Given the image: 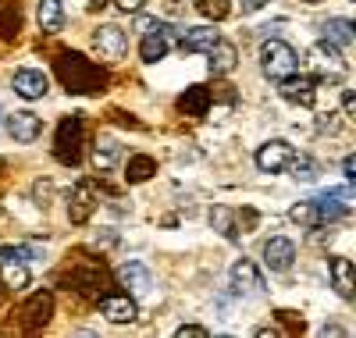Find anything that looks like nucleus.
I'll use <instances>...</instances> for the list:
<instances>
[{
    "label": "nucleus",
    "mask_w": 356,
    "mask_h": 338,
    "mask_svg": "<svg viewBox=\"0 0 356 338\" xmlns=\"http://www.w3.org/2000/svg\"><path fill=\"white\" fill-rule=\"evenodd\" d=\"M278 93L289 100V104H300V107H314L317 104V82L300 75V72H292L289 79L278 82Z\"/></svg>",
    "instance_id": "8"
},
{
    "label": "nucleus",
    "mask_w": 356,
    "mask_h": 338,
    "mask_svg": "<svg viewBox=\"0 0 356 338\" xmlns=\"http://www.w3.org/2000/svg\"><path fill=\"white\" fill-rule=\"evenodd\" d=\"M114 4L122 8L125 15H136V11H143V4H146V0H114Z\"/></svg>",
    "instance_id": "34"
},
{
    "label": "nucleus",
    "mask_w": 356,
    "mask_h": 338,
    "mask_svg": "<svg viewBox=\"0 0 356 338\" xmlns=\"http://www.w3.org/2000/svg\"><path fill=\"white\" fill-rule=\"evenodd\" d=\"M4 125H8V132H11L15 143H36L40 132H43V121H40L33 111H15V114H8Z\"/></svg>",
    "instance_id": "14"
},
{
    "label": "nucleus",
    "mask_w": 356,
    "mask_h": 338,
    "mask_svg": "<svg viewBox=\"0 0 356 338\" xmlns=\"http://www.w3.org/2000/svg\"><path fill=\"white\" fill-rule=\"evenodd\" d=\"M57 72H61V79L68 82V89H75V93H100V86H104V72L93 61H86L82 54H61Z\"/></svg>",
    "instance_id": "2"
},
{
    "label": "nucleus",
    "mask_w": 356,
    "mask_h": 338,
    "mask_svg": "<svg viewBox=\"0 0 356 338\" xmlns=\"http://www.w3.org/2000/svg\"><path fill=\"white\" fill-rule=\"evenodd\" d=\"M118 157H122V150H118V143H114L111 136H100V139L93 143V168H97L100 175L114 171Z\"/></svg>",
    "instance_id": "21"
},
{
    "label": "nucleus",
    "mask_w": 356,
    "mask_h": 338,
    "mask_svg": "<svg viewBox=\"0 0 356 338\" xmlns=\"http://www.w3.org/2000/svg\"><path fill=\"white\" fill-rule=\"evenodd\" d=\"M289 218L300 225V228H317V225H321V221H317V207H314V200L296 203V207L289 210Z\"/></svg>",
    "instance_id": "28"
},
{
    "label": "nucleus",
    "mask_w": 356,
    "mask_h": 338,
    "mask_svg": "<svg viewBox=\"0 0 356 338\" xmlns=\"http://www.w3.org/2000/svg\"><path fill=\"white\" fill-rule=\"evenodd\" d=\"M175 335H178V338H207L211 331H207L203 324H182V328H178Z\"/></svg>",
    "instance_id": "32"
},
{
    "label": "nucleus",
    "mask_w": 356,
    "mask_h": 338,
    "mask_svg": "<svg viewBox=\"0 0 356 338\" xmlns=\"http://www.w3.org/2000/svg\"><path fill=\"white\" fill-rule=\"evenodd\" d=\"M218 40H221V33L214 25H196V29H189V33H182V50L186 54H207Z\"/></svg>",
    "instance_id": "18"
},
{
    "label": "nucleus",
    "mask_w": 356,
    "mask_h": 338,
    "mask_svg": "<svg viewBox=\"0 0 356 338\" xmlns=\"http://www.w3.org/2000/svg\"><path fill=\"white\" fill-rule=\"evenodd\" d=\"M0 282H4L8 289H25L29 285L25 260H0Z\"/></svg>",
    "instance_id": "24"
},
{
    "label": "nucleus",
    "mask_w": 356,
    "mask_h": 338,
    "mask_svg": "<svg viewBox=\"0 0 356 338\" xmlns=\"http://www.w3.org/2000/svg\"><path fill=\"white\" fill-rule=\"evenodd\" d=\"M235 61H239V50H235V43H228V40H218L211 50H207V68H211V75H228L235 68Z\"/></svg>",
    "instance_id": "16"
},
{
    "label": "nucleus",
    "mask_w": 356,
    "mask_h": 338,
    "mask_svg": "<svg viewBox=\"0 0 356 338\" xmlns=\"http://www.w3.org/2000/svg\"><path fill=\"white\" fill-rule=\"evenodd\" d=\"M232 289L239 292V296H250V299H257V296H264V274H260V267L253 264V260H235L232 264Z\"/></svg>",
    "instance_id": "7"
},
{
    "label": "nucleus",
    "mask_w": 356,
    "mask_h": 338,
    "mask_svg": "<svg viewBox=\"0 0 356 338\" xmlns=\"http://www.w3.org/2000/svg\"><path fill=\"white\" fill-rule=\"evenodd\" d=\"M93 43H97L100 61H107V65L122 61L125 50H129V36H125V29H118V25H100L93 33Z\"/></svg>",
    "instance_id": "6"
},
{
    "label": "nucleus",
    "mask_w": 356,
    "mask_h": 338,
    "mask_svg": "<svg viewBox=\"0 0 356 338\" xmlns=\"http://www.w3.org/2000/svg\"><path fill=\"white\" fill-rule=\"evenodd\" d=\"M207 100H211V97H207V89L203 86H193L189 93L178 100V107H182L186 114H193V118H203L207 114Z\"/></svg>",
    "instance_id": "27"
},
{
    "label": "nucleus",
    "mask_w": 356,
    "mask_h": 338,
    "mask_svg": "<svg viewBox=\"0 0 356 338\" xmlns=\"http://www.w3.org/2000/svg\"><path fill=\"white\" fill-rule=\"evenodd\" d=\"M93 210H97L93 186H89V182H79V186H75V196H72V207H68V218H72L75 225H86Z\"/></svg>",
    "instance_id": "17"
},
{
    "label": "nucleus",
    "mask_w": 356,
    "mask_h": 338,
    "mask_svg": "<svg viewBox=\"0 0 356 338\" xmlns=\"http://www.w3.org/2000/svg\"><path fill=\"white\" fill-rule=\"evenodd\" d=\"M328 271H332V282H335L339 296H342V299H353V292H356V278H353V264H349L346 257H332Z\"/></svg>",
    "instance_id": "20"
},
{
    "label": "nucleus",
    "mask_w": 356,
    "mask_h": 338,
    "mask_svg": "<svg viewBox=\"0 0 356 338\" xmlns=\"http://www.w3.org/2000/svg\"><path fill=\"white\" fill-rule=\"evenodd\" d=\"M260 72L271 79V82H282L289 79L292 72H300V54L292 50V43L271 36L260 43Z\"/></svg>",
    "instance_id": "1"
},
{
    "label": "nucleus",
    "mask_w": 356,
    "mask_h": 338,
    "mask_svg": "<svg viewBox=\"0 0 356 338\" xmlns=\"http://www.w3.org/2000/svg\"><path fill=\"white\" fill-rule=\"evenodd\" d=\"M239 4H243V11H246V15H253V11L267 8V4H271V0H239Z\"/></svg>",
    "instance_id": "36"
},
{
    "label": "nucleus",
    "mask_w": 356,
    "mask_h": 338,
    "mask_svg": "<svg viewBox=\"0 0 356 338\" xmlns=\"http://www.w3.org/2000/svg\"><path fill=\"white\" fill-rule=\"evenodd\" d=\"M296 260V242L285 239V235H275V239H267L264 242V267L267 271H289Z\"/></svg>",
    "instance_id": "12"
},
{
    "label": "nucleus",
    "mask_w": 356,
    "mask_h": 338,
    "mask_svg": "<svg viewBox=\"0 0 356 338\" xmlns=\"http://www.w3.org/2000/svg\"><path fill=\"white\" fill-rule=\"evenodd\" d=\"M310 65L324 75V79H339V75H346V57H342V50L335 47V43H328V40H317L314 47H310Z\"/></svg>",
    "instance_id": "5"
},
{
    "label": "nucleus",
    "mask_w": 356,
    "mask_h": 338,
    "mask_svg": "<svg viewBox=\"0 0 356 338\" xmlns=\"http://www.w3.org/2000/svg\"><path fill=\"white\" fill-rule=\"evenodd\" d=\"M342 175H346V182H356V157H353V153L342 161Z\"/></svg>",
    "instance_id": "35"
},
{
    "label": "nucleus",
    "mask_w": 356,
    "mask_h": 338,
    "mask_svg": "<svg viewBox=\"0 0 356 338\" xmlns=\"http://www.w3.org/2000/svg\"><path fill=\"white\" fill-rule=\"evenodd\" d=\"M303 4H324V0H303Z\"/></svg>",
    "instance_id": "39"
},
{
    "label": "nucleus",
    "mask_w": 356,
    "mask_h": 338,
    "mask_svg": "<svg viewBox=\"0 0 356 338\" xmlns=\"http://www.w3.org/2000/svg\"><path fill=\"white\" fill-rule=\"evenodd\" d=\"M321 335H342V328H339V324H324Z\"/></svg>",
    "instance_id": "37"
},
{
    "label": "nucleus",
    "mask_w": 356,
    "mask_h": 338,
    "mask_svg": "<svg viewBox=\"0 0 356 338\" xmlns=\"http://www.w3.org/2000/svg\"><path fill=\"white\" fill-rule=\"evenodd\" d=\"M36 22H40V29H43L47 36L61 33V25H65V4H61V0H40Z\"/></svg>",
    "instance_id": "19"
},
{
    "label": "nucleus",
    "mask_w": 356,
    "mask_h": 338,
    "mask_svg": "<svg viewBox=\"0 0 356 338\" xmlns=\"http://www.w3.org/2000/svg\"><path fill=\"white\" fill-rule=\"evenodd\" d=\"M118 282L129 289V296L136 303H146V299L157 296V278L150 274V267L139 264V260H125L122 267H118Z\"/></svg>",
    "instance_id": "4"
},
{
    "label": "nucleus",
    "mask_w": 356,
    "mask_h": 338,
    "mask_svg": "<svg viewBox=\"0 0 356 338\" xmlns=\"http://www.w3.org/2000/svg\"><path fill=\"white\" fill-rule=\"evenodd\" d=\"M193 4L203 18H214V22H221L228 15V0H193Z\"/></svg>",
    "instance_id": "29"
},
{
    "label": "nucleus",
    "mask_w": 356,
    "mask_h": 338,
    "mask_svg": "<svg viewBox=\"0 0 356 338\" xmlns=\"http://www.w3.org/2000/svg\"><path fill=\"white\" fill-rule=\"evenodd\" d=\"M50 310H54V299H50L47 292H36L33 299L25 303L22 314H25V324L36 328V324H47V321H50Z\"/></svg>",
    "instance_id": "23"
},
{
    "label": "nucleus",
    "mask_w": 356,
    "mask_h": 338,
    "mask_svg": "<svg viewBox=\"0 0 356 338\" xmlns=\"http://www.w3.org/2000/svg\"><path fill=\"white\" fill-rule=\"evenodd\" d=\"M339 129H342V121H339V114H335V111H328V114H321V118H317V132L335 136Z\"/></svg>",
    "instance_id": "30"
},
{
    "label": "nucleus",
    "mask_w": 356,
    "mask_h": 338,
    "mask_svg": "<svg viewBox=\"0 0 356 338\" xmlns=\"http://www.w3.org/2000/svg\"><path fill=\"white\" fill-rule=\"evenodd\" d=\"M104 4H107V0H93V4H89V11H100Z\"/></svg>",
    "instance_id": "38"
},
{
    "label": "nucleus",
    "mask_w": 356,
    "mask_h": 338,
    "mask_svg": "<svg viewBox=\"0 0 356 338\" xmlns=\"http://www.w3.org/2000/svg\"><path fill=\"white\" fill-rule=\"evenodd\" d=\"M157 171V164H154V157H146V153H136V157L129 161V168H125V182H132V186H139V182H146Z\"/></svg>",
    "instance_id": "25"
},
{
    "label": "nucleus",
    "mask_w": 356,
    "mask_h": 338,
    "mask_svg": "<svg viewBox=\"0 0 356 338\" xmlns=\"http://www.w3.org/2000/svg\"><path fill=\"white\" fill-rule=\"evenodd\" d=\"M0 260H33V250H25V246H8V250H0Z\"/></svg>",
    "instance_id": "31"
},
{
    "label": "nucleus",
    "mask_w": 356,
    "mask_h": 338,
    "mask_svg": "<svg viewBox=\"0 0 356 338\" xmlns=\"http://www.w3.org/2000/svg\"><path fill=\"white\" fill-rule=\"evenodd\" d=\"M324 40L335 43L339 50H346V47H353V40H356V25H353L349 18H328V25H324Z\"/></svg>",
    "instance_id": "22"
},
{
    "label": "nucleus",
    "mask_w": 356,
    "mask_h": 338,
    "mask_svg": "<svg viewBox=\"0 0 356 338\" xmlns=\"http://www.w3.org/2000/svg\"><path fill=\"white\" fill-rule=\"evenodd\" d=\"M100 314L111 321V324H132L136 321V299L132 296H107L100 303Z\"/></svg>",
    "instance_id": "15"
},
{
    "label": "nucleus",
    "mask_w": 356,
    "mask_h": 338,
    "mask_svg": "<svg viewBox=\"0 0 356 338\" xmlns=\"http://www.w3.org/2000/svg\"><path fill=\"white\" fill-rule=\"evenodd\" d=\"M349 200H353V189H328V193H321L314 200L317 207V221L321 225H328V221H339L349 214Z\"/></svg>",
    "instance_id": "9"
},
{
    "label": "nucleus",
    "mask_w": 356,
    "mask_h": 338,
    "mask_svg": "<svg viewBox=\"0 0 356 338\" xmlns=\"http://www.w3.org/2000/svg\"><path fill=\"white\" fill-rule=\"evenodd\" d=\"M79 139H82V118L79 114H72L68 121H65V125L61 129H57V161H65V164H75L79 161Z\"/></svg>",
    "instance_id": "10"
},
{
    "label": "nucleus",
    "mask_w": 356,
    "mask_h": 338,
    "mask_svg": "<svg viewBox=\"0 0 356 338\" xmlns=\"http://www.w3.org/2000/svg\"><path fill=\"white\" fill-rule=\"evenodd\" d=\"M289 168H292V178L296 182H317V175H321V164L314 157H307V153H303V157H296V153H292Z\"/></svg>",
    "instance_id": "26"
},
{
    "label": "nucleus",
    "mask_w": 356,
    "mask_h": 338,
    "mask_svg": "<svg viewBox=\"0 0 356 338\" xmlns=\"http://www.w3.org/2000/svg\"><path fill=\"white\" fill-rule=\"evenodd\" d=\"M175 47V29L168 22H143V40H139V57L146 61V65H157V61L168 57V50Z\"/></svg>",
    "instance_id": "3"
},
{
    "label": "nucleus",
    "mask_w": 356,
    "mask_h": 338,
    "mask_svg": "<svg viewBox=\"0 0 356 338\" xmlns=\"http://www.w3.org/2000/svg\"><path fill=\"white\" fill-rule=\"evenodd\" d=\"M292 153H296L292 143H285V139H271V143H264V146L257 150V168L267 171V175L285 171L289 161H292Z\"/></svg>",
    "instance_id": "11"
},
{
    "label": "nucleus",
    "mask_w": 356,
    "mask_h": 338,
    "mask_svg": "<svg viewBox=\"0 0 356 338\" xmlns=\"http://www.w3.org/2000/svg\"><path fill=\"white\" fill-rule=\"evenodd\" d=\"M15 93L22 97V100H43L47 93H50V79L43 75V72H36V68H22V72H15Z\"/></svg>",
    "instance_id": "13"
},
{
    "label": "nucleus",
    "mask_w": 356,
    "mask_h": 338,
    "mask_svg": "<svg viewBox=\"0 0 356 338\" xmlns=\"http://www.w3.org/2000/svg\"><path fill=\"white\" fill-rule=\"evenodd\" d=\"M342 114L346 118H356V97H353V89H342Z\"/></svg>",
    "instance_id": "33"
}]
</instances>
